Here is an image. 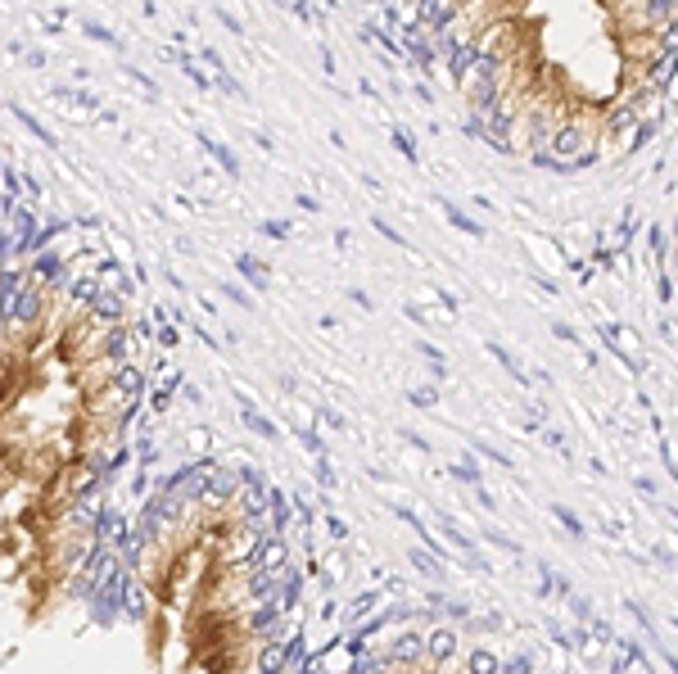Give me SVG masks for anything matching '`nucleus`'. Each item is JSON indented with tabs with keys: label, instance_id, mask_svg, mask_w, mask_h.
<instances>
[{
	"label": "nucleus",
	"instance_id": "obj_1",
	"mask_svg": "<svg viewBox=\"0 0 678 674\" xmlns=\"http://www.w3.org/2000/svg\"><path fill=\"white\" fill-rule=\"evenodd\" d=\"M452 652H457V634H452V629H434V634L425 638V661H430V665L452 661Z\"/></svg>",
	"mask_w": 678,
	"mask_h": 674
},
{
	"label": "nucleus",
	"instance_id": "obj_2",
	"mask_svg": "<svg viewBox=\"0 0 678 674\" xmlns=\"http://www.w3.org/2000/svg\"><path fill=\"white\" fill-rule=\"evenodd\" d=\"M633 656H638V647L628 638H611V670L615 674H624L628 665H633Z\"/></svg>",
	"mask_w": 678,
	"mask_h": 674
},
{
	"label": "nucleus",
	"instance_id": "obj_3",
	"mask_svg": "<svg viewBox=\"0 0 678 674\" xmlns=\"http://www.w3.org/2000/svg\"><path fill=\"white\" fill-rule=\"evenodd\" d=\"M466 670H471V674H502V661L493 652H471V656H466Z\"/></svg>",
	"mask_w": 678,
	"mask_h": 674
},
{
	"label": "nucleus",
	"instance_id": "obj_4",
	"mask_svg": "<svg viewBox=\"0 0 678 674\" xmlns=\"http://www.w3.org/2000/svg\"><path fill=\"white\" fill-rule=\"evenodd\" d=\"M552 516H557V521H561V525H565V530H570V534H579V538H584V521H579L570 507H561V502H557V507H552Z\"/></svg>",
	"mask_w": 678,
	"mask_h": 674
},
{
	"label": "nucleus",
	"instance_id": "obj_5",
	"mask_svg": "<svg viewBox=\"0 0 678 674\" xmlns=\"http://www.w3.org/2000/svg\"><path fill=\"white\" fill-rule=\"evenodd\" d=\"M502 670H507V674H529V670H534V661H529V656H515L511 665H502Z\"/></svg>",
	"mask_w": 678,
	"mask_h": 674
},
{
	"label": "nucleus",
	"instance_id": "obj_6",
	"mask_svg": "<svg viewBox=\"0 0 678 674\" xmlns=\"http://www.w3.org/2000/svg\"><path fill=\"white\" fill-rule=\"evenodd\" d=\"M633 484H638V494H643V498H656V484H651V480H647V475H638V480H633Z\"/></svg>",
	"mask_w": 678,
	"mask_h": 674
}]
</instances>
